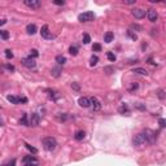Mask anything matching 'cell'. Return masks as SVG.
Returning <instances> with one entry per match:
<instances>
[{"mask_svg":"<svg viewBox=\"0 0 166 166\" xmlns=\"http://www.w3.org/2000/svg\"><path fill=\"white\" fill-rule=\"evenodd\" d=\"M42 144H43V148L46 150H49V152H52V150H55L56 149V147H57V141H56V139L55 138H52V136H47V138H44L43 140H42Z\"/></svg>","mask_w":166,"mask_h":166,"instance_id":"obj_1","label":"cell"},{"mask_svg":"<svg viewBox=\"0 0 166 166\" xmlns=\"http://www.w3.org/2000/svg\"><path fill=\"white\" fill-rule=\"evenodd\" d=\"M132 144H134V147H136V148H143L148 144V140L146 139L143 132H140V134H138L134 136V139H132Z\"/></svg>","mask_w":166,"mask_h":166,"instance_id":"obj_2","label":"cell"},{"mask_svg":"<svg viewBox=\"0 0 166 166\" xmlns=\"http://www.w3.org/2000/svg\"><path fill=\"white\" fill-rule=\"evenodd\" d=\"M93 18H95L93 12H84V13H81L79 16H78V20H79L81 22H90V21H92Z\"/></svg>","mask_w":166,"mask_h":166,"instance_id":"obj_3","label":"cell"},{"mask_svg":"<svg viewBox=\"0 0 166 166\" xmlns=\"http://www.w3.org/2000/svg\"><path fill=\"white\" fill-rule=\"evenodd\" d=\"M7 99H8V101L11 102V104H14V105H17V104H21V102H28V99L26 97H20V96H13V95H8L7 96Z\"/></svg>","mask_w":166,"mask_h":166,"instance_id":"obj_4","label":"cell"},{"mask_svg":"<svg viewBox=\"0 0 166 166\" xmlns=\"http://www.w3.org/2000/svg\"><path fill=\"white\" fill-rule=\"evenodd\" d=\"M143 134H144V136H146V139L148 140V144H153L156 141L157 135H156L155 131H152V130H146Z\"/></svg>","mask_w":166,"mask_h":166,"instance_id":"obj_5","label":"cell"},{"mask_svg":"<svg viewBox=\"0 0 166 166\" xmlns=\"http://www.w3.org/2000/svg\"><path fill=\"white\" fill-rule=\"evenodd\" d=\"M22 65L25 66V68H28V69H34L35 66H37V62H35V60L32 59V57H25V59H22Z\"/></svg>","mask_w":166,"mask_h":166,"instance_id":"obj_6","label":"cell"},{"mask_svg":"<svg viewBox=\"0 0 166 166\" xmlns=\"http://www.w3.org/2000/svg\"><path fill=\"white\" fill-rule=\"evenodd\" d=\"M23 4H25L26 7L31 8V9H38V8L42 7V3L39 1V0H25Z\"/></svg>","mask_w":166,"mask_h":166,"instance_id":"obj_7","label":"cell"},{"mask_svg":"<svg viewBox=\"0 0 166 166\" xmlns=\"http://www.w3.org/2000/svg\"><path fill=\"white\" fill-rule=\"evenodd\" d=\"M22 162L25 165H30V166H38V160L35 158L34 156H25L23 157V160H22Z\"/></svg>","mask_w":166,"mask_h":166,"instance_id":"obj_8","label":"cell"},{"mask_svg":"<svg viewBox=\"0 0 166 166\" xmlns=\"http://www.w3.org/2000/svg\"><path fill=\"white\" fill-rule=\"evenodd\" d=\"M132 16L135 17V18H138V20H141V18H144V17H146V11L143 9V8H134V9H132Z\"/></svg>","mask_w":166,"mask_h":166,"instance_id":"obj_9","label":"cell"},{"mask_svg":"<svg viewBox=\"0 0 166 166\" xmlns=\"http://www.w3.org/2000/svg\"><path fill=\"white\" fill-rule=\"evenodd\" d=\"M40 35H42V37H43L44 39H52V38H53L52 32L49 31V28H48L47 25L42 26V29H40Z\"/></svg>","mask_w":166,"mask_h":166,"instance_id":"obj_10","label":"cell"},{"mask_svg":"<svg viewBox=\"0 0 166 166\" xmlns=\"http://www.w3.org/2000/svg\"><path fill=\"white\" fill-rule=\"evenodd\" d=\"M147 17H148V20H149L150 22H156L157 18H158V14H157L156 9H148Z\"/></svg>","mask_w":166,"mask_h":166,"instance_id":"obj_11","label":"cell"},{"mask_svg":"<svg viewBox=\"0 0 166 166\" xmlns=\"http://www.w3.org/2000/svg\"><path fill=\"white\" fill-rule=\"evenodd\" d=\"M29 119H30V126H38L40 123V116L37 113H32Z\"/></svg>","mask_w":166,"mask_h":166,"instance_id":"obj_12","label":"cell"},{"mask_svg":"<svg viewBox=\"0 0 166 166\" xmlns=\"http://www.w3.org/2000/svg\"><path fill=\"white\" fill-rule=\"evenodd\" d=\"M90 100H91V108H92L93 112H97V110L101 109V102L99 101L96 97H91Z\"/></svg>","mask_w":166,"mask_h":166,"instance_id":"obj_13","label":"cell"},{"mask_svg":"<svg viewBox=\"0 0 166 166\" xmlns=\"http://www.w3.org/2000/svg\"><path fill=\"white\" fill-rule=\"evenodd\" d=\"M78 104H79L82 108H90L91 107V100H90L88 97H79Z\"/></svg>","mask_w":166,"mask_h":166,"instance_id":"obj_14","label":"cell"},{"mask_svg":"<svg viewBox=\"0 0 166 166\" xmlns=\"http://www.w3.org/2000/svg\"><path fill=\"white\" fill-rule=\"evenodd\" d=\"M26 31H28V34H29V35H34L35 32L38 31L37 25H35V23H29V25L26 26Z\"/></svg>","mask_w":166,"mask_h":166,"instance_id":"obj_15","label":"cell"},{"mask_svg":"<svg viewBox=\"0 0 166 166\" xmlns=\"http://www.w3.org/2000/svg\"><path fill=\"white\" fill-rule=\"evenodd\" d=\"M113 39H114V34L112 31H108V32H105L104 34V42L105 43H112Z\"/></svg>","mask_w":166,"mask_h":166,"instance_id":"obj_16","label":"cell"},{"mask_svg":"<svg viewBox=\"0 0 166 166\" xmlns=\"http://www.w3.org/2000/svg\"><path fill=\"white\" fill-rule=\"evenodd\" d=\"M20 125L30 126V119L28 118V114H26V113H22V117H21V119H20Z\"/></svg>","mask_w":166,"mask_h":166,"instance_id":"obj_17","label":"cell"},{"mask_svg":"<svg viewBox=\"0 0 166 166\" xmlns=\"http://www.w3.org/2000/svg\"><path fill=\"white\" fill-rule=\"evenodd\" d=\"M74 138H75V140H78V141L83 140V139L86 138V132H84L83 130H79V131H77L74 134Z\"/></svg>","mask_w":166,"mask_h":166,"instance_id":"obj_18","label":"cell"},{"mask_svg":"<svg viewBox=\"0 0 166 166\" xmlns=\"http://www.w3.org/2000/svg\"><path fill=\"white\" fill-rule=\"evenodd\" d=\"M56 62H57L59 65H64L65 62H66V57H65V56H62V55L56 56Z\"/></svg>","mask_w":166,"mask_h":166,"instance_id":"obj_19","label":"cell"},{"mask_svg":"<svg viewBox=\"0 0 166 166\" xmlns=\"http://www.w3.org/2000/svg\"><path fill=\"white\" fill-rule=\"evenodd\" d=\"M134 73L139 74V75H147L148 71L146 70V69H143V68H136V69H134Z\"/></svg>","mask_w":166,"mask_h":166,"instance_id":"obj_20","label":"cell"},{"mask_svg":"<svg viewBox=\"0 0 166 166\" xmlns=\"http://www.w3.org/2000/svg\"><path fill=\"white\" fill-rule=\"evenodd\" d=\"M97 62H99V57L96 56V55H92L91 59H90V65H91V66H96V65H97Z\"/></svg>","mask_w":166,"mask_h":166,"instance_id":"obj_21","label":"cell"},{"mask_svg":"<svg viewBox=\"0 0 166 166\" xmlns=\"http://www.w3.org/2000/svg\"><path fill=\"white\" fill-rule=\"evenodd\" d=\"M69 53H70L71 56H77L78 55V47L77 46H71L69 48Z\"/></svg>","mask_w":166,"mask_h":166,"instance_id":"obj_22","label":"cell"},{"mask_svg":"<svg viewBox=\"0 0 166 166\" xmlns=\"http://www.w3.org/2000/svg\"><path fill=\"white\" fill-rule=\"evenodd\" d=\"M0 35H1L3 40H8V39H9V32H8L7 30H1V31H0Z\"/></svg>","mask_w":166,"mask_h":166,"instance_id":"obj_23","label":"cell"},{"mask_svg":"<svg viewBox=\"0 0 166 166\" xmlns=\"http://www.w3.org/2000/svg\"><path fill=\"white\" fill-rule=\"evenodd\" d=\"M127 35H129V37L131 38L134 42H135V40H138V35L135 34V32L132 31V30H129V31H127Z\"/></svg>","mask_w":166,"mask_h":166,"instance_id":"obj_24","label":"cell"},{"mask_svg":"<svg viewBox=\"0 0 166 166\" xmlns=\"http://www.w3.org/2000/svg\"><path fill=\"white\" fill-rule=\"evenodd\" d=\"M83 44H88L90 42H91V37H90L88 34H83Z\"/></svg>","mask_w":166,"mask_h":166,"instance_id":"obj_25","label":"cell"},{"mask_svg":"<svg viewBox=\"0 0 166 166\" xmlns=\"http://www.w3.org/2000/svg\"><path fill=\"white\" fill-rule=\"evenodd\" d=\"M1 166H16V160H9V161H7V162H4Z\"/></svg>","mask_w":166,"mask_h":166,"instance_id":"obj_26","label":"cell"},{"mask_svg":"<svg viewBox=\"0 0 166 166\" xmlns=\"http://www.w3.org/2000/svg\"><path fill=\"white\" fill-rule=\"evenodd\" d=\"M47 92H49V97L53 99V100H56L57 99V95H56V91H53V90H47Z\"/></svg>","mask_w":166,"mask_h":166,"instance_id":"obj_27","label":"cell"},{"mask_svg":"<svg viewBox=\"0 0 166 166\" xmlns=\"http://www.w3.org/2000/svg\"><path fill=\"white\" fill-rule=\"evenodd\" d=\"M119 113H122V114H125V113H129V108H127V105H126V104H123L122 107L119 108Z\"/></svg>","mask_w":166,"mask_h":166,"instance_id":"obj_28","label":"cell"},{"mask_svg":"<svg viewBox=\"0 0 166 166\" xmlns=\"http://www.w3.org/2000/svg\"><path fill=\"white\" fill-rule=\"evenodd\" d=\"M107 57H108V60H109V61H116V55H114L113 52H108V55H107Z\"/></svg>","mask_w":166,"mask_h":166,"instance_id":"obj_29","label":"cell"},{"mask_svg":"<svg viewBox=\"0 0 166 166\" xmlns=\"http://www.w3.org/2000/svg\"><path fill=\"white\" fill-rule=\"evenodd\" d=\"M92 49L95 51V52H100L101 51V44H99V43H95L92 46Z\"/></svg>","mask_w":166,"mask_h":166,"instance_id":"obj_30","label":"cell"},{"mask_svg":"<svg viewBox=\"0 0 166 166\" xmlns=\"http://www.w3.org/2000/svg\"><path fill=\"white\" fill-rule=\"evenodd\" d=\"M5 57H7L8 60L13 59V52H12L11 49H5Z\"/></svg>","mask_w":166,"mask_h":166,"instance_id":"obj_31","label":"cell"},{"mask_svg":"<svg viewBox=\"0 0 166 166\" xmlns=\"http://www.w3.org/2000/svg\"><path fill=\"white\" fill-rule=\"evenodd\" d=\"M138 88H139V84H138V83H132L131 87L129 88V91H130V92H134V91H136Z\"/></svg>","mask_w":166,"mask_h":166,"instance_id":"obj_32","label":"cell"},{"mask_svg":"<svg viewBox=\"0 0 166 166\" xmlns=\"http://www.w3.org/2000/svg\"><path fill=\"white\" fill-rule=\"evenodd\" d=\"M51 74L53 75V77H60V69H52V70H51Z\"/></svg>","mask_w":166,"mask_h":166,"instance_id":"obj_33","label":"cell"},{"mask_svg":"<svg viewBox=\"0 0 166 166\" xmlns=\"http://www.w3.org/2000/svg\"><path fill=\"white\" fill-rule=\"evenodd\" d=\"M38 56H39L38 49H31V51H30V57H32V59H34V57H38Z\"/></svg>","mask_w":166,"mask_h":166,"instance_id":"obj_34","label":"cell"},{"mask_svg":"<svg viewBox=\"0 0 166 166\" xmlns=\"http://www.w3.org/2000/svg\"><path fill=\"white\" fill-rule=\"evenodd\" d=\"M25 146H26V148H28V149H29V150H31V152H32V153H34V155H37V153H38V150H37V149H35V148H34V147H31V146H30V144H25Z\"/></svg>","mask_w":166,"mask_h":166,"instance_id":"obj_35","label":"cell"},{"mask_svg":"<svg viewBox=\"0 0 166 166\" xmlns=\"http://www.w3.org/2000/svg\"><path fill=\"white\" fill-rule=\"evenodd\" d=\"M4 68L7 69V70H9V71H14V66L13 65H9V64H5L4 65Z\"/></svg>","mask_w":166,"mask_h":166,"instance_id":"obj_36","label":"cell"},{"mask_svg":"<svg viewBox=\"0 0 166 166\" xmlns=\"http://www.w3.org/2000/svg\"><path fill=\"white\" fill-rule=\"evenodd\" d=\"M158 123H160V126H161V127H166V119L165 118H161L158 121Z\"/></svg>","mask_w":166,"mask_h":166,"instance_id":"obj_37","label":"cell"},{"mask_svg":"<svg viewBox=\"0 0 166 166\" xmlns=\"http://www.w3.org/2000/svg\"><path fill=\"white\" fill-rule=\"evenodd\" d=\"M53 3H55L56 5H64V4H65V1H64V0H55V1H53Z\"/></svg>","mask_w":166,"mask_h":166,"instance_id":"obj_38","label":"cell"},{"mask_svg":"<svg viewBox=\"0 0 166 166\" xmlns=\"http://www.w3.org/2000/svg\"><path fill=\"white\" fill-rule=\"evenodd\" d=\"M158 97L160 99H165V92L164 91H158Z\"/></svg>","mask_w":166,"mask_h":166,"instance_id":"obj_39","label":"cell"},{"mask_svg":"<svg viewBox=\"0 0 166 166\" xmlns=\"http://www.w3.org/2000/svg\"><path fill=\"white\" fill-rule=\"evenodd\" d=\"M125 4H135V0H125Z\"/></svg>","mask_w":166,"mask_h":166,"instance_id":"obj_40","label":"cell"},{"mask_svg":"<svg viewBox=\"0 0 166 166\" xmlns=\"http://www.w3.org/2000/svg\"><path fill=\"white\" fill-rule=\"evenodd\" d=\"M71 87H73L74 90H77V91H78V90H79V86H78L77 83H73V84H71Z\"/></svg>","mask_w":166,"mask_h":166,"instance_id":"obj_41","label":"cell"},{"mask_svg":"<svg viewBox=\"0 0 166 166\" xmlns=\"http://www.w3.org/2000/svg\"><path fill=\"white\" fill-rule=\"evenodd\" d=\"M5 22H7V20H1V22L0 23H1V25H5Z\"/></svg>","mask_w":166,"mask_h":166,"instance_id":"obj_42","label":"cell"}]
</instances>
